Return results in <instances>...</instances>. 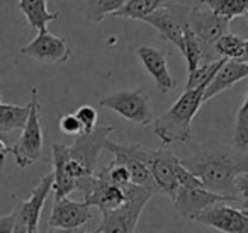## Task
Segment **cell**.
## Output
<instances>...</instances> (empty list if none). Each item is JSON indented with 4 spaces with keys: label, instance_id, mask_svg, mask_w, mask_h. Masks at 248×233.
<instances>
[{
    "label": "cell",
    "instance_id": "obj_1",
    "mask_svg": "<svg viewBox=\"0 0 248 233\" xmlns=\"http://www.w3.org/2000/svg\"><path fill=\"white\" fill-rule=\"evenodd\" d=\"M180 164L207 191L238 199L236 191H234V179L238 174L247 170V162H245L243 153H238L236 150H230L224 147L211 148V150L197 151L192 157L182 158Z\"/></svg>",
    "mask_w": 248,
    "mask_h": 233
},
{
    "label": "cell",
    "instance_id": "obj_2",
    "mask_svg": "<svg viewBox=\"0 0 248 233\" xmlns=\"http://www.w3.org/2000/svg\"><path fill=\"white\" fill-rule=\"evenodd\" d=\"M206 87L186 90L162 116L153 121V133L165 145H184L192 138V121L202 106Z\"/></svg>",
    "mask_w": 248,
    "mask_h": 233
},
{
    "label": "cell",
    "instance_id": "obj_3",
    "mask_svg": "<svg viewBox=\"0 0 248 233\" xmlns=\"http://www.w3.org/2000/svg\"><path fill=\"white\" fill-rule=\"evenodd\" d=\"M155 187H141V185L128 184L124 187L126 201L121 208L114 211L102 213V221L97 233H135L146 202L156 194Z\"/></svg>",
    "mask_w": 248,
    "mask_h": 233
},
{
    "label": "cell",
    "instance_id": "obj_4",
    "mask_svg": "<svg viewBox=\"0 0 248 233\" xmlns=\"http://www.w3.org/2000/svg\"><path fill=\"white\" fill-rule=\"evenodd\" d=\"M43 128H41V102L38 97V89L31 90L29 100V116L22 128L19 141L11 147V153L16 158L19 168H26L43 157Z\"/></svg>",
    "mask_w": 248,
    "mask_h": 233
},
{
    "label": "cell",
    "instance_id": "obj_5",
    "mask_svg": "<svg viewBox=\"0 0 248 233\" xmlns=\"http://www.w3.org/2000/svg\"><path fill=\"white\" fill-rule=\"evenodd\" d=\"M99 104L100 107H107V109L117 113L124 119L138 124V126H148V124L153 123L150 97L141 89L117 90V92L102 97Z\"/></svg>",
    "mask_w": 248,
    "mask_h": 233
},
{
    "label": "cell",
    "instance_id": "obj_6",
    "mask_svg": "<svg viewBox=\"0 0 248 233\" xmlns=\"http://www.w3.org/2000/svg\"><path fill=\"white\" fill-rule=\"evenodd\" d=\"M116 131L114 126H95L92 133L78 134L75 136L72 145H68V157L73 160L85 175L95 174L97 162H99L100 151L104 150V143L109 140V134Z\"/></svg>",
    "mask_w": 248,
    "mask_h": 233
},
{
    "label": "cell",
    "instance_id": "obj_7",
    "mask_svg": "<svg viewBox=\"0 0 248 233\" xmlns=\"http://www.w3.org/2000/svg\"><path fill=\"white\" fill-rule=\"evenodd\" d=\"M53 191V175L48 174L32 189L31 196L24 201H19L14 208V228L24 233H39V219L45 208L46 198Z\"/></svg>",
    "mask_w": 248,
    "mask_h": 233
},
{
    "label": "cell",
    "instance_id": "obj_8",
    "mask_svg": "<svg viewBox=\"0 0 248 233\" xmlns=\"http://www.w3.org/2000/svg\"><path fill=\"white\" fill-rule=\"evenodd\" d=\"M21 55L41 65H63L72 56V46L66 39L53 36L48 29H41L32 41L22 46Z\"/></svg>",
    "mask_w": 248,
    "mask_h": 233
},
{
    "label": "cell",
    "instance_id": "obj_9",
    "mask_svg": "<svg viewBox=\"0 0 248 233\" xmlns=\"http://www.w3.org/2000/svg\"><path fill=\"white\" fill-rule=\"evenodd\" d=\"M194 221L221 233H248L247 208H236L226 202L206 208L196 216Z\"/></svg>",
    "mask_w": 248,
    "mask_h": 233
},
{
    "label": "cell",
    "instance_id": "obj_10",
    "mask_svg": "<svg viewBox=\"0 0 248 233\" xmlns=\"http://www.w3.org/2000/svg\"><path fill=\"white\" fill-rule=\"evenodd\" d=\"M53 191L55 199L68 198L75 191V181L85 177V172L68 157V145L53 143Z\"/></svg>",
    "mask_w": 248,
    "mask_h": 233
},
{
    "label": "cell",
    "instance_id": "obj_11",
    "mask_svg": "<svg viewBox=\"0 0 248 233\" xmlns=\"http://www.w3.org/2000/svg\"><path fill=\"white\" fill-rule=\"evenodd\" d=\"M172 202L182 216L189 219H196V216L209 206L219 204V202H226V204L228 202H240V199L231 198V196L216 194V192L207 191L204 187H179Z\"/></svg>",
    "mask_w": 248,
    "mask_h": 233
},
{
    "label": "cell",
    "instance_id": "obj_12",
    "mask_svg": "<svg viewBox=\"0 0 248 233\" xmlns=\"http://www.w3.org/2000/svg\"><path fill=\"white\" fill-rule=\"evenodd\" d=\"M92 218L93 208L83 201H72L70 198L55 199L49 215V228H80Z\"/></svg>",
    "mask_w": 248,
    "mask_h": 233
},
{
    "label": "cell",
    "instance_id": "obj_13",
    "mask_svg": "<svg viewBox=\"0 0 248 233\" xmlns=\"http://www.w3.org/2000/svg\"><path fill=\"white\" fill-rule=\"evenodd\" d=\"M136 55H138L140 62L143 63L145 70L148 75L153 79L156 89L162 94L172 92L177 87V82L169 72V63H167V55L162 50L155 48V46L143 45L136 48Z\"/></svg>",
    "mask_w": 248,
    "mask_h": 233
},
{
    "label": "cell",
    "instance_id": "obj_14",
    "mask_svg": "<svg viewBox=\"0 0 248 233\" xmlns=\"http://www.w3.org/2000/svg\"><path fill=\"white\" fill-rule=\"evenodd\" d=\"M248 77V63H238L233 60H226L221 65V68L216 72L207 87L204 89L202 94V104L216 97L217 94L224 92V90L231 89L234 83L241 82Z\"/></svg>",
    "mask_w": 248,
    "mask_h": 233
},
{
    "label": "cell",
    "instance_id": "obj_15",
    "mask_svg": "<svg viewBox=\"0 0 248 233\" xmlns=\"http://www.w3.org/2000/svg\"><path fill=\"white\" fill-rule=\"evenodd\" d=\"M143 22L150 24L152 28H155L160 33L163 39L170 41L172 45H175L180 50V53H184V31H182V24L177 19L175 12L170 9L169 2H167L165 7L158 9L153 14L146 16L143 19Z\"/></svg>",
    "mask_w": 248,
    "mask_h": 233
},
{
    "label": "cell",
    "instance_id": "obj_16",
    "mask_svg": "<svg viewBox=\"0 0 248 233\" xmlns=\"http://www.w3.org/2000/svg\"><path fill=\"white\" fill-rule=\"evenodd\" d=\"M247 45H248V41L245 38L228 31L214 43L213 50L217 58L233 60V62H238V63H248Z\"/></svg>",
    "mask_w": 248,
    "mask_h": 233
},
{
    "label": "cell",
    "instance_id": "obj_17",
    "mask_svg": "<svg viewBox=\"0 0 248 233\" xmlns=\"http://www.w3.org/2000/svg\"><path fill=\"white\" fill-rule=\"evenodd\" d=\"M17 9L26 16L28 24L36 31L46 29L49 22L60 17L58 12H49L46 0H19Z\"/></svg>",
    "mask_w": 248,
    "mask_h": 233
},
{
    "label": "cell",
    "instance_id": "obj_18",
    "mask_svg": "<svg viewBox=\"0 0 248 233\" xmlns=\"http://www.w3.org/2000/svg\"><path fill=\"white\" fill-rule=\"evenodd\" d=\"M29 116L28 106H14V104L0 102V134H7L11 131L22 130Z\"/></svg>",
    "mask_w": 248,
    "mask_h": 233
},
{
    "label": "cell",
    "instance_id": "obj_19",
    "mask_svg": "<svg viewBox=\"0 0 248 233\" xmlns=\"http://www.w3.org/2000/svg\"><path fill=\"white\" fill-rule=\"evenodd\" d=\"M169 0H128L117 12H114L112 17L124 19H138L143 21L146 16L153 14L158 9L165 7Z\"/></svg>",
    "mask_w": 248,
    "mask_h": 233
},
{
    "label": "cell",
    "instance_id": "obj_20",
    "mask_svg": "<svg viewBox=\"0 0 248 233\" xmlns=\"http://www.w3.org/2000/svg\"><path fill=\"white\" fill-rule=\"evenodd\" d=\"M206 9H209L213 14L231 21L233 17L247 16L248 0H201Z\"/></svg>",
    "mask_w": 248,
    "mask_h": 233
},
{
    "label": "cell",
    "instance_id": "obj_21",
    "mask_svg": "<svg viewBox=\"0 0 248 233\" xmlns=\"http://www.w3.org/2000/svg\"><path fill=\"white\" fill-rule=\"evenodd\" d=\"M233 150L238 153H247L248 150V96H245L240 109L236 113V123H234V136H233Z\"/></svg>",
    "mask_w": 248,
    "mask_h": 233
},
{
    "label": "cell",
    "instance_id": "obj_22",
    "mask_svg": "<svg viewBox=\"0 0 248 233\" xmlns=\"http://www.w3.org/2000/svg\"><path fill=\"white\" fill-rule=\"evenodd\" d=\"M128 0H90L85 9V19L90 22H102L106 16H112Z\"/></svg>",
    "mask_w": 248,
    "mask_h": 233
},
{
    "label": "cell",
    "instance_id": "obj_23",
    "mask_svg": "<svg viewBox=\"0 0 248 233\" xmlns=\"http://www.w3.org/2000/svg\"><path fill=\"white\" fill-rule=\"evenodd\" d=\"M224 62H226V60H217V62H213V63L199 65L194 72L189 73V77H187L186 90H192V89H197V87H207V83L213 80V77L216 75V72L221 68V65H223Z\"/></svg>",
    "mask_w": 248,
    "mask_h": 233
},
{
    "label": "cell",
    "instance_id": "obj_24",
    "mask_svg": "<svg viewBox=\"0 0 248 233\" xmlns=\"http://www.w3.org/2000/svg\"><path fill=\"white\" fill-rule=\"evenodd\" d=\"M75 117L77 121L82 126V133L89 134L93 131V128L97 126V119H99V113H97L95 107L92 106H80L75 111Z\"/></svg>",
    "mask_w": 248,
    "mask_h": 233
},
{
    "label": "cell",
    "instance_id": "obj_25",
    "mask_svg": "<svg viewBox=\"0 0 248 233\" xmlns=\"http://www.w3.org/2000/svg\"><path fill=\"white\" fill-rule=\"evenodd\" d=\"M58 126L60 131L63 134H68V136H78V134H82V126L77 121L75 114H65V116H62Z\"/></svg>",
    "mask_w": 248,
    "mask_h": 233
},
{
    "label": "cell",
    "instance_id": "obj_26",
    "mask_svg": "<svg viewBox=\"0 0 248 233\" xmlns=\"http://www.w3.org/2000/svg\"><path fill=\"white\" fill-rule=\"evenodd\" d=\"M14 228V215H5L0 216V233H12Z\"/></svg>",
    "mask_w": 248,
    "mask_h": 233
},
{
    "label": "cell",
    "instance_id": "obj_27",
    "mask_svg": "<svg viewBox=\"0 0 248 233\" xmlns=\"http://www.w3.org/2000/svg\"><path fill=\"white\" fill-rule=\"evenodd\" d=\"M11 153V147L5 143V140L0 136V168L4 167V162H5V157Z\"/></svg>",
    "mask_w": 248,
    "mask_h": 233
},
{
    "label": "cell",
    "instance_id": "obj_28",
    "mask_svg": "<svg viewBox=\"0 0 248 233\" xmlns=\"http://www.w3.org/2000/svg\"><path fill=\"white\" fill-rule=\"evenodd\" d=\"M48 233H89V230H85L83 226H80V228H70V230H65V228H49Z\"/></svg>",
    "mask_w": 248,
    "mask_h": 233
},
{
    "label": "cell",
    "instance_id": "obj_29",
    "mask_svg": "<svg viewBox=\"0 0 248 233\" xmlns=\"http://www.w3.org/2000/svg\"><path fill=\"white\" fill-rule=\"evenodd\" d=\"M0 102H2V90H0Z\"/></svg>",
    "mask_w": 248,
    "mask_h": 233
}]
</instances>
